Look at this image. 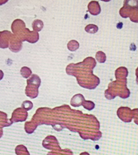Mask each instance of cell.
Listing matches in <instances>:
<instances>
[{
	"label": "cell",
	"instance_id": "1",
	"mask_svg": "<svg viewBox=\"0 0 138 155\" xmlns=\"http://www.w3.org/2000/svg\"><path fill=\"white\" fill-rule=\"evenodd\" d=\"M12 30L14 35L23 42L26 41L31 43H34L39 38L38 33L31 31L25 27V24L20 19H15L12 25Z\"/></svg>",
	"mask_w": 138,
	"mask_h": 155
},
{
	"label": "cell",
	"instance_id": "2",
	"mask_svg": "<svg viewBox=\"0 0 138 155\" xmlns=\"http://www.w3.org/2000/svg\"><path fill=\"white\" fill-rule=\"evenodd\" d=\"M22 42L14 34H12L10 40L9 48L12 51L17 53L21 50Z\"/></svg>",
	"mask_w": 138,
	"mask_h": 155
},
{
	"label": "cell",
	"instance_id": "3",
	"mask_svg": "<svg viewBox=\"0 0 138 155\" xmlns=\"http://www.w3.org/2000/svg\"><path fill=\"white\" fill-rule=\"evenodd\" d=\"M12 34L8 30L0 31V48H5L9 47V41Z\"/></svg>",
	"mask_w": 138,
	"mask_h": 155
},
{
	"label": "cell",
	"instance_id": "4",
	"mask_svg": "<svg viewBox=\"0 0 138 155\" xmlns=\"http://www.w3.org/2000/svg\"><path fill=\"white\" fill-rule=\"evenodd\" d=\"M88 8L90 13L93 15H98L101 11L100 5L96 1H92L90 2Z\"/></svg>",
	"mask_w": 138,
	"mask_h": 155
},
{
	"label": "cell",
	"instance_id": "5",
	"mask_svg": "<svg viewBox=\"0 0 138 155\" xmlns=\"http://www.w3.org/2000/svg\"><path fill=\"white\" fill-rule=\"evenodd\" d=\"M44 23L42 20L40 19H35L33 22L32 27L34 31L38 32L41 31L43 28Z\"/></svg>",
	"mask_w": 138,
	"mask_h": 155
},
{
	"label": "cell",
	"instance_id": "6",
	"mask_svg": "<svg viewBox=\"0 0 138 155\" xmlns=\"http://www.w3.org/2000/svg\"><path fill=\"white\" fill-rule=\"evenodd\" d=\"M80 45L78 42L75 40L70 41L67 44V48L71 51H74L78 49Z\"/></svg>",
	"mask_w": 138,
	"mask_h": 155
},
{
	"label": "cell",
	"instance_id": "7",
	"mask_svg": "<svg viewBox=\"0 0 138 155\" xmlns=\"http://www.w3.org/2000/svg\"><path fill=\"white\" fill-rule=\"evenodd\" d=\"M98 29V27L95 24H89L87 25L86 27L85 28V30L87 33L90 34H95L97 32Z\"/></svg>",
	"mask_w": 138,
	"mask_h": 155
},
{
	"label": "cell",
	"instance_id": "8",
	"mask_svg": "<svg viewBox=\"0 0 138 155\" xmlns=\"http://www.w3.org/2000/svg\"><path fill=\"white\" fill-rule=\"evenodd\" d=\"M96 59L99 62L103 63L106 61V57L105 53L102 51H98L96 54Z\"/></svg>",
	"mask_w": 138,
	"mask_h": 155
},
{
	"label": "cell",
	"instance_id": "9",
	"mask_svg": "<svg viewBox=\"0 0 138 155\" xmlns=\"http://www.w3.org/2000/svg\"><path fill=\"white\" fill-rule=\"evenodd\" d=\"M31 71L30 68L27 67H23L21 70V73L22 76L25 78H27L31 74Z\"/></svg>",
	"mask_w": 138,
	"mask_h": 155
},
{
	"label": "cell",
	"instance_id": "10",
	"mask_svg": "<svg viewBox=\"0 0 138 155\" xmlns=\"http://www.w3.org/2000/svg\"><path fill=\"white\" fill-rule=\"evenodd\" d=\"M7 2V1H0V5H2L4 4L5 3V2Z\"/></svg>",
	"mask_w": 138,
	"mask_h": 155
}]
</instances>
